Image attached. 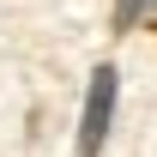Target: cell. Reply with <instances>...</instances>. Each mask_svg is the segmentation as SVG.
<instances>
[{"instance_id": "1", "label": "cell", "mask_w": 157, "mask_h": 157, "mask_svg": "<svg viewBox=\"0 0 157 157\" xmlns=\"http://www.w3.org/2000/svg\"><path fill=\"white\" fill-rule=\"evenodd\" d=\"M115 103H121V73L97 67L85 85V109H78V157H103V139L115 127Z\"/></svg>"}, {"instance_id": "2", "label": "cell", "mask_w": 157, "mask_h": 157, "mask_svg": "<svg viewBox=\"0 0 157 157\" xmlns=\"http://www.w3.org/2000/svg\"><path fill=\"white\" fill-rule=\"evenodd\" d=\"M157 12V0H115V12H109V24H115V36H127L133 24H145Z\"/></svg>"}]
</instances>
